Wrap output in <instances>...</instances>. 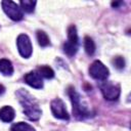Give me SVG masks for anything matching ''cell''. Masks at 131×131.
Returning a JSON list of instances; mask_svg holds the SVG:
<instances>
[{"instance_id":"6da1fadb","label":"cell","mask_w":131,"mask_h":131,"mask_svg":"<svg viewBox=\"0 0 131 131\" xmlns=\"http://www.w3.org/2000/svg\"><path fill=\"white\" fill-rule=\"evenodd\" d=\"M15 94L18 97V101L24 108V114L31 121H38L42 115V111L39 107L37 100L25 89L17 90Z\"/></svg>"},{"instance_id":"7a4b0ae2","label":"cell","mask_w":131,"mask_h":131,"mask_svg":"<svg viewBox=\"0 0 131 131\" xmlns=\"http://www.w3.org/2000/svg\"><path fill=\"white\" fill-rule=\"evenodd\" d=\"M68 94L71 98L72 105H73V115L78 120H84L92 116L91 111L88 108V105L83 100L82 96L77 92L74 87L68 88Z\"/></svg>"},{"instance_id":"3957f363","label":"cell","mask_w":131,"mask_h":131,"mask_svg":"<svg viewBox=\"0 0 131 131\" xmlns=\"http://www.w3.org/2000/svg\"><path fill=\"white\" fill-rule=\"evenodd\" d=\"M79 47V38H78V33H77V28L72 25L68 28V41L63 44V51L64 53L72 57L74 56Z\"/></svg>"},{"instance_id":"277c9868","label":"cell","mask_w":131,"mask_h":131,"mask_svg":"<svg viewBox=\"0 0 131 131\" xmlns=\"http://www.w3.org/2000/svg\"><path fill=\"white\" fill-rule=\"evenodd\" d=\"M1 5H2L3 11L12 20L18 21V20L23 19L24 13H23V10L18 4H16L13 1H10V0H4L1 2Z\"/></svg>"},{"instance_id":"5b68a950","label":"cell","mask_w":131,"mask_h":131,"mask_svg":"<svg viewBox=\"0 0 131 131\" xmlns=\"http://www.w3.org/2000/svg\"><path fill=\"white\" fill-rule=\"evenodd\" d=\"M100 91L103 97L107 100H117L121 94V87L119 84H114L112 82L103 81L99 85Z\"/></svg>"},{"instance_id":"8992f818","label":"cell","mask_w":131,"mask_h":131,"mask_svg":"<svg viewBox=\"0 0 131 131\" xmlns=\"http://www.w3.org/2000/svg\"><path fill=\"white\" fill-rule=\"evenodd\" d=\"M89 75L95 80L105 81L110 75V71L100 60H94L89 67Z\"/></svg>"},{"instance_id":"52a82bcc","label":"cell","mask_w":131,"mask_h":131,"mask_svg":"<svg viewBox=\"0 0 131 131\" xmlns=\"http://www.w3.org/2000/svg\"><path fill=\"white\" fill-rule=\"evenodd\" d=\"M16 46L19 54L24 58H29L32 55L33 52V46L31 43V39L29 38L28 35L26 34H20L18 35L16 39Z\"/></svg>"},{"instance_id":"ba28073f","label":"cell","mask_w":131,"mask_h":131,"mask_svg":"<svg viewBox=\"0 0 131 131\" xmlns=\"http://www.w3.org/2000/svg\"><path fill=\"white\" fill-rule=\"evenodd\" d=\"M50 108H51V112H52V115L54 116V118L64 120V121L66 120L68 121L70 119L66 104L60 98H54L50 102Z\"/></svg>"},{"instance_id":"9c48e42d","label":"cell","mask_w":131,"mask_h":131,"mask_svg":"<svg viewBox=\"0 0 131 131\" xmlns=\"http://www.w3.org/2000/svg\"><path fill=\"white\" fill-rule=\"evenodd\" d=\"M24 80L29 86L35 89H41L43 87V80L38 71H31L27 73L24 77Z\"/></svg>"},{"instance_id":"30bf717a","label":"cell","mask_w":131,"mask_h":131,"mask_svg":"<svg viewBox=\"0 0 131 131\" xmlns=\"http://www.w3.org/2000/svg\"><path fill=\"white\" fill-rule=\"evenodd\" d=\"M15 117V112L10 105H5L0 108V120L5 123L11 122Z\"/></svg>"},{"instance_id":"8fae6325","label":"cell","mask_w":131,"mask_h":131,"mask_svg":"<svg viewBox=\"0 0 131 131\" xmlns=\"http://www.w3.org/2000/svg\"><path fill=\"white\" fill-rule=\"evenodd\" d=\"M0 73L4 76H11L13 74V67L9 59L6 58L0 59Z\"/></svg>"},{"instance_id":"7c38bea8","label":"cell","mask_w":131,"mask_h":131,"mask_svg":"<svg viewBox=\"0 0 131 131\" xmlns=\"http://www.w3.org/2000/svg\"><path fill=\"white\" fill-rule=\"evenodd\" d=\"M36 37H37V41H38V43L41 47H46V46L50 45L49 37L44 31L38 30L37 33H36Z\"/></svg>"},{"instance_id":"4fadbf2b","label":"cell","mask_w":131,"mask_h":131,"mask_svg":"<svg viewBox=\"0 0 131 131\" xmlns=\"http://www.w3.org/2000/svg\"><path fill=\"white\" fill-rule=\"evenodd\" d=\"M36 3H37L36 1H32V0H21L19 2V6L23 11L27 13H32L35 9Z\"/></svg>"},{"instance_id":"5bb4252c","label":"cell","mask_w":131,"mask_h":131,"mask_svg":"<svg viewBox=\"0 0 131 131\" xmlns=\"http://www.w3.org/2000/svg\"><path fill=\"white\" fill-rule=\"evenodd\" d=\"M84 49L88 55H93L95 52V43L88 36L84 38Z\"/></svg>"},{"instance_id":"9a60e30c","label":"cell","mask_w":131,"mask_h":131,"mask_svg":"<svg viewBox=\"0 0 131 131\" xmlns=\"http://www.w3.org/2000/svg\"><path fill=\"white\" fill-rule=\"evenodd\" d=\"M11 131H36L35 128H33V126L24 123V122H18L15 123L11 126Z\"/></svg>"},{"instance_id":"2e32d148","label":"cell","mask_w":131,"mask_h":131,"mask_svg":"<svg viewBox=\"0 0 131 131\" xmlns=\"http://www.w3.org/2000/svg\"><path fill=\"white\" fill-rule=\"evenodd\" d=\"M38 72L39 74L41 75V77H44L46 79H52L54 77V72L53 70L48 67V66H41L39 69H38Z\"/></svg>"},{"instance_id":"e0dca14e","label":"cell","mask_w":131,"mask_h":131,"mask_svg":"<svg viewBox=\"0 0 131 131\" xmlns=\"http://www.w3.org/2000/svg\"><path fill=\"white\" fill-rule=\"evenodd\" d=\"M113 63L118 70H122L125 68V59L122 56H116L113 59Z\"/></svg>"},{"instance_id":"ac0fdd59","label":"cell","mask_w":131,"mask_h":131,"mask_svg":"<svg viewBox=\"0 0 131 131\" xmlns=\"http://www.w3.org/2000/svg\"><path fill=\"white\" fill-rule=\"evenodd\" d=\"M123 4V1H118V2H112V6L113 7H115V8H117V7H119L120 5H122Z\"/></svg>"},{"instance_id":"d6986e66","label":"cell","mask_w":131,"mask_h":131,"mask_svg":"<svg viewBox=\"0 0 131 131\" xmlns=\"http://www.w3.org/2000/svg\"><path fill=\"white\" fill-rule=\"evenodd\" d=\"M4 91H5V88H4V86L0 84V95H1V94H3V93H4Z\"/></svg>"}]
</instances>
